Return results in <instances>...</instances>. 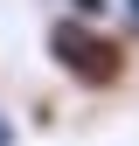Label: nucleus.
<instances>
[{"label": "nucleus", "mask_w": 139, "mask_h": 146, "mask_svg": "<svg viewBox=\"0 0 139 146\" xmlns=\"http://www.w3.org/2000/svg\"><path fill=\"white\" fill-rule=\"evenodd\" d=\"M49 63H56L70 84H83V90H118L125 70H132V49L118 42L111 28H97L91 14H63V21L49 28Z\"/></svg>", "instance_id": "f257e3e1"}, {"label": "nucleus", "mask_w": 139, "mask_h": 146, "mask_svg": "<svg viewBox=\"0 0 139 146\" xmlns=\"http://www.w3.org/2000/svg\"><path fill=\"white\" fill-rule=\"evenodd\" d=\"M104 7H111V0H70V14H91V21H97Z\"/></svg>", "instance_id": "f03ea898"}, {"label": "nucleus", "mask_w": 139, "mask_h": 146, "mask_svg": "<svg viewBox=\"0 0 139 146\" xmlns=\"http://www.w3.org/2000/svg\"><path fill=\"white\" fill-rule=\"evenodd\" d=\"M0 146H14V125H7V111H0Z\"/></svg>", "instance_id": "7ed1b4c3"}, {"label": "nucleus", "mask_w": 139, "mask_h": 146, "mask_svg": "<svg viewBox=\"0 0 139 146\" xmlns=\"http://www.w3.org/2000/svg\"><path fill=\"white\" fill-rule=\"evenodd\" d=\"M125 14H132V28H139V0H125Z\"/></svg>", "instance_id": "20e7f679"}]
</instances>
